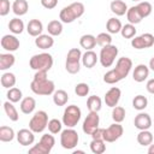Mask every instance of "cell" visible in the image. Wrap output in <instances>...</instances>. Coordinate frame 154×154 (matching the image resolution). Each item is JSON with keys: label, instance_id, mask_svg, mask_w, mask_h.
<instances>
[{"label": "cell", "instance_id": "cell-28", "mask_svg": "<svg viewBox=\"0 0 154 154\" xmlns=\"http://www.w3.org/2000/svg\"><path fill=\"white\" fill-rule=\"evenodd\" d=\"M138 144L146 147V146H149L150 143H153V134L148 130H140V132L137 134V137H136Z\"/></svg>", "mask_w": 154, "mask_h": 154}, {"label": "cell", "instance_id": "cell-46", "mask_svg": "<svg viewBox=\"0 0 154 154\" xmlns=\"http://www.w3.org/2000/svg\"><path fill=\"white\" fill-rule=\"evenodd\" d=\"M10 12V1L8 0H0V16H6Z\"/></svg>", "mask_w": 154, "mask_h": 154}, {"label": "cell", "instance_id": "cell-30", "mask_svg": "<svg viewBox=\"0 0 154 154\" xmlns=\"http://www.w3.org/2000/svg\"><path fill=\"white\" fill-rule=\"evenodd\" d=\"M122 28H123L122 22L118 18H114V17L109 18L106 23V29L109 34H118V32H120Z\"/></svg>", "mask_w": 154, "mask_h": 154}, {"label": "cell", "instance_id": "cell-26", "mask_svg": "<svg viewBox=\"0 0 154 154\" xmlns=\"http://www.w3.org/2000/svg\"><path fill=\"white\" fill-rule=\"evenodd\" d=\"M109 8L116 16H124L128 12V5L123 0H113L109 5Z\"/></svg>", "mask_w": 154, "mask_h": 154}, {"label": "cell", "instance_id": "cell-5", "mask_svg": "<svg viewBox=\"0 0 154 154\" xmlns=\"http://www.w3.org/2000/svg\"><path fill=\"white\" fill-rule=\"evenodd\" d=\"M81 61H82V52L79 48H71L66 55L65 69L69 73L75 75L78 73L81 70Z\"/></svg>", "mask_w": 154, "mask_h": 154}, {"label": "cell", "instance_id": "cell-7", "mask_svg": "<svg viewBox=\"0 0 154 154\" xmlns=\"http://www.w3.org/2000/svg\"><path fill=\"white\" fill-rule=\"evenodd\" d=\"M82 116V111L76 105H70L64 109L63 113V124L66 128H75Z\"/></svg>", "mask_w": 154, "mask_h": 154}, {"label": "cell", "instance_id": "cell-41", "mask_svg": "<svg viewBox=\"0 0 154 154\" xmlns=\"http://www.w3.org/2000/svg\"><path fill=\"white\" fill-rule=\"evenodd\" d=\"M120 34H122V36L124 38H132L136 35V28H135L134 24L128 23V24L123 25V28L120 30Z\"/></svg>", "mask_w": 154, "mask_h": 154}, {"label": "cell", "instance_id": "cell-39", "mask_svg": "<svg viewBox=\"0 0 154 154\" xmlns=\"http://www.w3.org/2000/svg\"><path fill=\"white\" fill-rule=\"evenodd\" d=\"M6 96H7L8 101H11V102H13V103H14V102H19V101L22 100L23 94H22V90H20L19 88L12 87V88H10V89H8V91H7Z\"/></svg>", "mask_w": 154, "mask_h": 154}, {"label": "cell", "instance_id": "cell-45", "mask_svg": "<svg viewBox=\"0 0 154 154\" xmlns=\"http://www.w3.org/2000/svg\"><path fill=\"white\" fill-rule=\"evenodd\" d=\"M75 93L77 96H87L89 94V85L87 83H78L75 87Z\"/></svg>", "mask_w": 154, "mask_h": 154}, {"label": "cell", "instance_id": "cell-49", "mask_svg": "<svg viewBox=\"0 0 154 154\" xmlns=\"http://www.w3.org/2000/svg\"><path fill=\"white\" fill-rule=\"evenodd\" d=\"M146 88H147L148 93H150V94H154V78H152V79H149V81L147 82V84H146Z\"/></svg>", "mask_w": 154, "mask_h": 154}, {"label": "cell", "instance_id": "cell-13", "mask_svg": "<svg viewBox=\"0 0 154 154\" xmlns=\"http://www.w3.org/2000/svg\"><path fill=\"white\" fill-rule=\"evenodd\" d=\"M154 45V35L150 32H144L140 36H135L131 38V46L135 49H144L149 48Z\"/></svg>", "mask_w": 154, "mask_h": 154}, {"label": "cell", "instance_id": "cell-33", "mask_svg": "<svg viewBox=\"0 0 154 154\" xmlns=\"http://www.w3.org/2000/svg\"><path fill=\"white\" fill-rule=\"evenodd\" d=\"M4 109H5V113H6V116L8 117L10 120H12V122H17V120L19 119L18 111H17L16 107L13 106V102H11V101H6V102H4Z\"/></svg>", "mask_w": 154, "mask_h": 154}, {"label": "cell", "instance_id": "cell-16", "mask_svg": "<svg viewBox=\"0 0 154 154\" xmlns=\"http://www.w3.org/2000/svg\"><path fill=\"white\" fill-rule=\"evenodd\" d=\"M152 123L153 122H152L150 116L144 112H140L134 119V125L138 130H148L152 126Z\"/></svg>", "mask_w": 154, "mask_h": 154}, {"label": "cell", "instance_id": "cell-35", "mask_svg": "<svg viewBox=\"0 0 154 154\" xmlns=\"http://www.w3.org/2000/svg\"><path fill=\"white\" fill-rule=\"evenodd\" d=\"M8 29H10V31H11L12 34H14V35L22 34L23 30H24V23H23L22 19H19V18L16 17V18H13V19L10 20V23H8Z\"/></svg>", "mask_w": 154, "mask_h": 154}, {"label": "cell", "instance_id": "cell-22", "mask_svg": "<svg viewBox=\"0 0 154 154\" xmlns=\"http://www.w3.org/2000/svg\"><path fill=\"white\" fill-rule=\"evenodd\" d=\"M79 45L85 51H91L96 46V37L94 35H91V34L82 35L81 38H79Z\"/></svg>", "mask_w": 154, "mask_h": 154}, {"label": "cell", "instance_id": "cell-24", "mask_svg": "<svg viewBox=\"0 0 154 154\" xmlns=\"http://www.w3.org/2000/svg\"><path fill=\"white\" fill-rule=\"evenodd\" d=\"M36 107V101L34 97L31 96H26L24 99H22L20 101V111L24 113V114H30L34 112Z\"/></svg>", "mask_w": 154, "mask_h": 154}, {"label": "cell", "instance_id": "cell-40", "mask_svg": "<svg viewBox=\"0 0 154 154\" xmlns=\"http://www.w3.org/2000/svg\"><path fill=\"white\" fill-rule=\"evenodd\" d=\"M136 6H137V8H138V11H140V13H141V16H142L143 18L148 17V16L152 13V11H153L152 4L148 2V1H140Z\"/></svg>", "mask_w": 154, "mask_h": 154}, {"label": "cell", "instance_id": "cell-1", "mask_svg": "<svg viewBox=\"0 0 154 154\" xmlns=\"http://www.w3.org/2000/svg\"><path fill=\"white\" fill-rule=\"evenodd\" d=\"M132 67V60L128 57H122L118 59L116 67L109 70L103 75V82L107 84H114L119 81L124 79L131 71Z\"/></svg>", "mask_w": 154, "mask_h": 154}, {"label": "cell", "instance_id": "cell-32", "mask_svg": "<svg viewBox=\"0 0 154 154\" xmlns=\"http://www.w3.org/2000/svg\"><path fill=\"white\" fill-rule=\"evenodd\" d=\"M0 82H1V85H2L4 88L10 89V88H12V87L16 85L17 79H16L14 73H12V72H5V73L1 75Z\"/></svg>", "mask_w": 154, "mask_h": 154}, {"label": "cell", "instance_id": "cell-47", "mask_svg": "<svg viewBox=\"0 0 154 154\" xmlns=\"http://www.w3.org/2000/svg\"><path fill=\"white\" fill-rule=\"evenodd\" d=\"M41 5L47 10H52L58 5V0H41Z\"/></svg>", "mask_w": 154, "mask_h": 154}, {"label": "cell", "instance_id": "cell-3", "mask_svg": "<svg viewBox=\"0 0 154 154\" xmlns=\"http://www.w3.org/2000/svg\"><path fill=\"white\" fill-rule=\"evenodd\" d=\"M84 13V5L79 1H76V2H72L70 4L69 6H65L60 13H59V18L63 23H66V24H70L72 22H75L77 18L82 17Z\"/></svg>", "mask_w": 154, "mask_h": 154}, {"label": "cell", "instance_id": "cell-19", "mask_svg": "<svg viewBox=\"0 0 154 154\" xmlns=\"http://www.w3.org/2000/svg\"><path fill=\"white\" fill-rule=\"evenodd\" d=\"M148 76H149V67L144 64H138L132 72V78L137 83L144 82Z\"/></svg>", "mask_w": 154, "mask_h": 154}, {"label": "cell", "instance_id": "cell-11", "mask_svg": "<svg viewBox=\"0 0 154 154\" xmlns=\"http://www.w3.org/2000/svg\"><path fill=\"white\" fill-rule=\"evenodd\" d=\"M99 124H100V118H99L97 112H91V111H89L88 116L85 117V119H84V122H83L82 130H83L84 134L91 135V134L99 128Z\"/></svg>", "mask_w": 154, "mask_h": 154}, {"label": "cell", "instance_id": "cell-42", "mask_svg": "<svg viewBox=\"0 0 154 154\" xmlns=\"http://www.w3.org/2000/svg\"><path fill=\"white\" fill-rule=\"evenodd\" d=\"M112 119L116 123H122L125 119V108L122 106H116L112 109Z\"/></svg>", "mask_w": 154, "mask_h": 154}, {"label": "cell", "instance_id": "cell-25", "mask_svg": "<svg viewBox=\"0 0 154 154\" xmlns=\"http://www.w3.org/2000/svg\"><path fill=\"white\" fill-rule=\"evenodd\" d=\"M29 10V4L26 0H14L12 4V11L16 16H24Z\"/></svg>", "mask_w": 154, "mask_h": 154}, {"label": "cell", "instance_id": "cell-27", "mask_svg": "<svg viewBox=\"0 0 154 154\" xmlns=\"http://www.w3.org/2000/svg\"><path fill=\"white\" fill-rule=\"evenodd\" d=\"M126 18H128L129 23H131V24H134V25H135V24L141 23V20L143 19V17L141 16V13H140V11H138L137 6H132V7L128 8Z\"/></svg>", "mask_w": 154, "mask_h": 154}, {"label": "cell", "instance_id": "cell-17", "mask_svg": "<svg viewBox=\"0 0 154 154\" xmlns=\"http://www.w3.org/2000/svg\"><path fill=\"white\" fill-rule=\"evenodd\" d=\"M1 47L7 51V52H14L19 48L20 43H19V40L14 36V35H4L2 38H1Z\"/></svg>", "mask_w": 154, "mask_h": 154}, {"label": "cell", "instance_id": "cell-8", "mask_svg": "<svg viewBox=\"0 0 154 154\" xmlns=\"http://www.w3.org/2000/svg\"><path fill=\"white\" fill-rule=\"evenodd\" d=\"M118 55V47L114 45H107L103 46L100 51V55H99V60L100 64L103 67H109L112 66V64L114 63L116 58Z\"/></svg>", "mask_w": 154, "mask_h": 154}, {"label": "cell", "instance_id": "cell-20", "mask_svg": "<svg viewBox=\"0 0 154 154\" xmlns=\"http://www.w3.org/2000/svg\"><path fill=\"white\" fill-rule=\"evenodd\" d=\"M42 30H43V24L41 20L38 19H31L29 20L28 25H26V31L30 36H34V37H37L38 35L42 34Z\"/></svg>", "mask_w": 154, "mask_h": 154}, {"label": "cell", "instance_id": "cell-14", "mask_svg": "<svg viewBox=\"0 0 154 154\" xmlns=\"http://www.w3.org/2000/svg\"><path fill=\"white\" fill-rule=\"evenodd\" d=\"M120 96H122V91H120V89L119 88H117V87H112L106 94H105V103H106V106H108V107H116L117 105H118V102H119V100H120Z\"/></svg>", "mask_w": 154, "mask_h": 154}, {"label": "cell", "instance_id": "cell-38", "mask_svg": "<svg viewBox=\"0 0 154 154\" xmlns=\"http://www.w3.org/2000/svg\"><path fill=\"white\" fill-rule=\"evenodd\" d=\"M148 106V100L144 95H136L132 100V107L137 111H143Z\"/></svg>", "mask_w": 154, "mask_h": 154}, {"label": "cell", "instance_id": "cell-23", "mask_svg": "<svg viewBox=\"0 0 154 154\" xmlns=\"http://www.w3.org/2000/svg\"><path fill=\"white\" fill-rule=\"evenodd\" d=\"M16 63V57L11 53H1L0 54V70L5 71L12 67Z\"/></svg>", "mask_w": 154, "mask_h": 154}, {"label": "cell", "instance_id": "cell-44", "mask_svg": "<svg viewBox=\"0 0 154 154\" xmlns=\"http://www.w3.org/2000/svg\"><path fill=\"white\" fill-rule=\"evenodd\" d=\"M61 126H63L61 122H60L59 119H55V118L51 119V120L48 122V125H47L48 131H49L51 134H53V135L61 132Z\"/></svg>", "mask_w": 154, "mask_h": 154}, {"label": "cell", "instance_id": "cell-18", "mask_svg": "<svg viewBox=\"0 0 154 154\" xmlns=\"http://www.w3.org/2000/svg\"><path fill=\"white\" fill-rule=\"evenodd\" d=\"M35 45L40 49H48L52 48L54 45V38L49 34H41L35 38Z\"/></svg>", "mask_w": 154, "mask_h": 154}, {"label": "cell", "instance_id": "cell-6", "mask_svg": "<svg viewBox=\"0 0 154 154\" xmlns=\"http://www.w3.org/2000/svg\"><path fill=\"white\" fill-rule=\"evenodd\" d=\"M54 144H55V140H54L53 134L52 135L45 134L42 135L38 143L29 149V154H49Z\"/></svg>", "mask_w": 154, "mask_h": 154}, {"label": "cell", "instance_id": "cell-29", "mask_svg": "<svg viewBox=\"0 0 154 154\" xmlns=\"http://www.w3.org/2000/svg\"><path fill=\"white\" fill-rule=\"evenodd\" d=\"M67 101H69V95L65 90L59 89L53 93V102L57 106H65L67 103Z\"/></svg>", "mask_w": 154, "mask_h": 154}, {"label": "cell", "instance_id": "cell-9", "mask_svg": "<svg viewBox=\"0 0 154 154\" xmlns=\"http://www.w3.org/2000/svg\"><path fill=\"white\" fill-rule=\"evenodd\" d=\"M48 114L45 111H37L29 120V129H31L35 134L43 132L48 125Z\"/></svg>", "mask_w": 154, "mask_h": 154}, {"label": "cell", "instance_id": "cell-37", "mask_svg": "<svg viewBox=\"0 0 154 154\" xmlns=\"http://www.w3.org/2000/svg\"><path fill=\"white\" fill-rule=\"evenodd\" d=\"M90 150L94 154H102L106 150V144L103 140H91L90 142Z\"/></svg>", "mask_w": 154, "mask_h": 154}, {"label": "cell", "instance_id": "cell-12", "mask_svg": "<svg viewBox=\"0 0 154 154\" xmlns=\"http://www.w3.org/2000/svg\"><path fill=\"white\" fill-rule=\"evenodd\" d=\"M123 132H124V129L120 125V123H116L114 122L107 129L103 130V141L108 142V143L114 142V141H117L118 138L122 137Z\"/></svg>", "mask_w": 154, "mask_h": 154}, {"label": "cell", "instance_id": "cell-43", "mask_svg": "<svg viewBox=\"0 0 154 154\" xmlns=\"http://www.w3.org/2000/svg\"><path fill=\"white\" fill-rule=\"evenodd\" d=\"M96 45L103 47L107 45H112V36L109 32H100L96 36Z\"/></svg>", "mask_w": 154, "mask_h": 154}, {"label": "cell", "instance_id": "cell-51", "mask_svg": "<svg viewBox=\"0 0 154 154\" xmlns=\"http://www.w3.org/2000/svg\"><path fill=\"white\" fill-rule=\"evenodd\" d=\"M148 153L149 154H154V144H149V148H148Z\"/></svg>", "mask_w": 154, "mask_h": 154}, {"label": "cell", "instance_id": "cell-48", "mask_svg": "<svg viewBox=\"0 0 154 154\" xmlns=\"http://www.w3.org/2000/svg\"><path fill=\"white\" fill-rule=\"evenodd\" d=\"M103 130H105V129L97 128V129L90 135L91 138H94V140H103Z\"/></svg>", "mask_w": 154, "mask_h": 154}, {"label": "cell", "instance_id": "cell-36", "mask_svg": "<svg viewBox=\"0 0 154 154\" xmlns=\"http://www.w3.org/2000/svg\"><path fill=\"white\" fill-rule=\"evenodd\" d=\"M14 136H16V134L12 128L5 126V125L0 128V141L1 142H11V141H13Z\"/></svg>", "mask_w": 154, "mask_h": 154}, {"label": "cell", "instance_id": "cell-15", "mask_svg": "<svg viewBox=\"0 0 154 154\" xmlns=\"http://www.w3.org/2000/svg\"><path fill=\"white\" fill-rule=\"evenodd\" d=\"M35 132L31 129H20L17 132V141L20 146H30L35 141Z\"/></svg>", "mask_w": 154, "mask_h": 154}, {"label": "cell", "instance_id": "cell-4", "mask_svg": "<svg viewBox=\"0 0 154 154\" xmlns=\"http://www.w3.org/2000/svg\"><path fill=\"white\" fill-rule=\"evenodd\" d=\"M29 65L35 71H40V70L49 71L52 69V66H53V58H52V55L49 53L35 54V55H32L30 58Z\"/></svg>", "mask_w": 154, "mask_h": 154}, {"label": "cell", "instance_id": "cell-34", "mask_svg": "<svg viewBox=\"0 0 154 154\" xmlns=\"http://www.w3.org/2000/svg\"><path fill=\"white\" fill-rule=\"evenodd\" d=\"M87 107L91 112H99L101 109V107H102V101H101V99L99 96L91 95L87 100Z\"/></svg>", "mask_w": 154, "mask_h": 154}, {"label": "cell", "instance_id": "cell-50", "mask_svg": "<svg viewBox=\"0 0 154 154\" xmlns=\"http://www.w3.org/2000/svg\"><path fill=\"white\" fill-rule=\"evenodd\" d=\"M149 69H150L152 71H154V57L150 58V60H149Z\"/></svg>", "mask_w": 154, "mask_h": 154}, {"label": "cell", "instance_id": "cell-10", "mask_svg": "<svg viewBox=\"0 0 154 154\" xmlns=\"http://www.w3.org/2000/svg\"><path fill=\"white\" fill-rule=\"evenodd\" d=\"M78 134L72 128H66L61 131L60 135V144L64 149H73L78 144Z\"/></svg>", "mask_w": 154, "mask_h": 154}, {"label": "cell", "instance_id": "cell-52", "mask_svg": "<svg viewBox=\"0 0 154 154\" xmlns=\"http://www.w3.org/2000/svg\"><path fill=\"white\" fill-rule=\"evenodd\" d=\"M132 1H138V2H140V1H141V0H132Z\"/></svg>", "mask_w": 154, "mask_h": 154}, {"label": "cell", "instance_id": "cell-21", "mask_svg": "<svg viewBox=\"0 0 154 154\" xmlns=\"http://www.w3.org/2000/svg\"><path fill=\"white\" fill-rule=\"evenodd\" d=\"M97 60H99V57L96 55L95 52H93V49L91 51H85V53L82 54V64L87 69L94 67L96 65Z\"/></svg>", "mask_w": 154, "mask_h": 154}, {"label": "cell", "instance_id": "cell-2", "mask_svg": "<svg viewBox=\"0 0 154 154\" xmlns=\"http://www.w3.org/2000/svg\"><path fill=\"white\" fill-rule=\"evenodd\" d=\"M47 72L48 71L40 70L34 75V79L30 83V89L34 94L48 96L55 91V84L53 81L47 78Z\"/></svg>", "mask_w": 154, "mask_h": 154}, {"label": "cell", "instance_id": "cell-31", "mask_svg": "<svg viewBox=\"0 0 154 154\" xmlns=\"http://www.w3.org/2000/svg\"><path fill=\"white\" fill-rule=\"evenodd\" d=\"M47 30H48V34L52 35V36H59L61 32H63V22L60 20H51L48 24H47Z\"/></svg>", "mask_w": 154, "mask_h": 154}]
</instances>
